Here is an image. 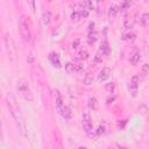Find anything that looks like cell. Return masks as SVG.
Wrapping results in <instances>:
<instances>
[{
    "instance_id": "obj_2",
    "label": "cell",
    "mask_w": 149,
    "mask_h": 149,
    "mask_svg": "<svg viewBox=\"0 0 149 149\" xmlns=\"http://www.w3.org/2000/svg\"><path fill=\"white\" fill-rule=\"evenodd\" d=\"M16 92L20 98H22L27 102H31L34 100V93L24 78H20L16 81Z\"/></svg>"
},
{
    "instance_id": "obj_27",
    "label": "cell",
    "mask_w": 149,
    "mask_h": 149,
    "mask_svg": "<svg viewBox=\"0 0 149 149\" xmlns=\"http://www.w3.org/2000/svg\"><path fill=\"white\" fill-rule=\"evenodd\" d=\"M142 74L143 76H147L148 74V64L147 63L143 64V66H142Z\"/></svg>"
},
{
    "instance_id": "obj_19",
    "label": "cell",
    "mask_w": 149,
    "mask_h": 149,
    "mask_svg": "<svg viewBox=\"0 0 149 149\" xmlns=\"http://www.w3.org/2000/svg\"><path fill=\"white\" fill-rule=\"evenodd\" d=\"M148 17H149L148 13H142V14L140 15V20H139L140 24H141V26H143V27H146V26L148 24V20H149Z\"/></svg>"
},
{
    "instance_id": "obj_8",
    "label": "cell",
    "mask_w": 149,
    "mask_h": 149,
    "mask_svg": "<svg viewBox=\"0 0 149 149\" xmlns=\"http://www.w3.org/2000/svg\"><path fill=\"white\" fill-rule=\"evenodd\" d=\"M52 97H54V105H55L56 109L58 111V109L64 105V102H63V99H62V95H61L59 91H58V90H54V94H52Z\"/></svg>"
},
{
    "instance_id": "obj_1",
    "label": "cell",
    "mask_w": 149,
    "mask_h": 149,
    "mask_svg": "<svg viewBox=\"0 0 149 149\" xmlns=\"http://www.w3.org/2000/svg\"><path fill=\"white\" fill-rule=\"evenodd\" d=\"M6 101H7V106L9 108V112L15 121V125L19 129V133L26 137L27 136V127H26V122H24V119H23V115H22V112H21V108L16 101V98L14 97V94L12 93H8L6 95Z\"/></svg>"
},
{
    "instance_id": "obj_14",
    "label": "cell",
    "mask_w": 149,
    "mask_h": 149,
    "mask_svg": "<svg viewBox=\"0 0 149 149\" xmlns=\"http://www.w3.org/2000/svg\"><path fill=\"white\" fill-rule=\"evenodd\" d=\"M118 12H119V7H118L116 5H112V6L109 7V9H108V19H109L111 21L114 20V19L116 17Z\"/></svg>"
},
{
    "instance_id": "obj_29",
    "label": "cell",
    "mask_w": 149,
    "mask_h": 149,
    "mask_svg": "<svg viewBox=\"0 0 149 149\" xmlns=\"http://www.w3.org/2000/svg\"><path fill=\"white\" fill-rule=\"evenodd\" d=\"M3 140V132H2V122H1V119H0V141Z\"/></svg>"
},
{
    "instance_id": "obj_16",
    "label": "cell",
    "mask_w": 149,
    "mask_h": 149,
    "mask_svg": "<svg viewBox=\"0 0 149 149\" xmlns=\"http://www.w3.org/2000/svg\"><path fill=\"white\" fill-rule=\"evenodd\" d=\"M87 105H88V107H90L91 109H97L98 106H99L98 99H97L95 97H91V98L88 99V101H87Z\"/></svg>"
},
{
    "instance_id": "obj_17",
    "label": "cell",
    "mask_w": 149,
    "mask_h": 149,
    "mask_svg": "<svg viewBox=\"0 0 149 149\" xmlns=\"http://www.w3.org/2000/svg\"><path fill=\"white\" fill-rule=\"evenodd\" d=\"M50 20H51V13H50L49 10L43 12V14H42V22H43V24H44V26L49 24Z\"/></svg>"
},
{
    "instance_id": "obj_18",
    "label": "cell",
    "mask_w": 149,
    "mask_h": 149,
    "mask_svg": "<svg viewBox=\"0 0 149 149\" xmlns=\"http://www.w3.org/2000/svg\"><path fill=\"white\" fill-rule=\"evenodd\" d=\"M77 61H85V59H87L88 58V52H87V50H85V49H81L78 54H77Z\"/></svg>"
},
{
    "instance_id": "obj_15",
    "label": "cell",
    "mask_w": 149,
    "mask_h": 149,
    "mask_svg": "<svg viewBox=\"0 0 149 149\" xmlns=\"http://www.w3.org/2000/svg\"><path fill=\"white\" fill-rule=\"evenodd\" d=\"M135 38H136V34L134 31H127V33H123L122 34V40H125V41L133 42Z\"/></svg>"
},
{
    "instance_id": "obj_24",
    "label": "cell",
    "mask_w": 149,
    "mask_h": 149,
    "mask_svg": "<svg viewBox=\"0 0 149 149\" xmlns=\"http://www.w3.org/2000/svg\"><path fill=\"white\" fill-rule=\"evenodd\" d=\"M132 3H133V0H123V2L121 3L120 9H121V10H126V9H128V8L132 6Z\"/></svg>"
},
{
    "instance_id": "obj_11",
    "label": "cell",
    "mask_w": 149,
    "mask_h": 149,
    "mask_svg": "<svg viewBox=\"0 0 149 149\" xmlns=\"http://www.w3.org/2000/svg\"><path fill=\"white\" fill-rule=\"evenodd\" d=\"M140 59H141V51L137 50V49L133 50V52H132L130 56H129V62H130L133 65H136V64L140 62Z\"/></svg>"
},
{
    "instance_id": "obj_5",
    "label": "cell",
    "mask_w": 149,
    "mask_h": 149,
    "mask_svg": "<svg viewBox=\"0 0 149 149\" xmlns=\"http://www.w3.org/2000/svg\"><path fill=\"white\" fill-rule=\"evenodd\" d=\"M83 129L90 136H92L94 134L93 125H92V120H91V114L88 112H84V114H83Z\"/></svg>"
},
{
    "instance_id": "obj_6",
    "label": "cell",
    "mask_w": 149,
    "mask_h": 149,
    "mask_svg": "<svg viewBox=\"0 0 149 149\" xmlns=\"http://www.w3.org/2000/svg\"><path fill=\"white\" fill-rule=\"evenodd\" d=\"M109 54V44L107 42V40H104L100 45H99V49L95 54V62H101L102 61V57L104 56H107Z\"/></svg>"
},
{
    "instance_id": "obj_20",
    "label": "cell",
    "mask_w": 149,
    "mask_h": 149,
    "mask_svg": "<svg viewBox=\"0 0 149 149\" xmlns=\"http://www.w3.org/2000/svg\"><path fill=\"white\" fill-rule=\"evenodd\" d=\"M105 91L108 93V94H113L115 92V84L114 83H107L105 85Z\"/></svg>"
},
{
    "instance_id": "obj_13",
    "label": "cell",
    "mask_w": 149,
    "mask_h": 149,
    "mask_svg": "<svg viewBox=\"0 0 149 149\" xmlns=\"http://www.w3.org/2000/svg\"><path fill=\"white\" fill-rule=\"evenodd\" d=\"M98 40V33L93 29V30H88V34H87V43L88 44H93L95 43V41Z\"/></svg>"
},
{
    "instance_id": "obj_3",
    "label": "cell",
    "mask_w": 149,
    "mask_h": 149,
    "mask_svg": "<svg viewBox=\"0 0 149 149\" xmlns=\"http://www.w3.org/2000/svg\"><path fill=\"white\" fill-rule=\"evenodd\" d=\"M19 33H20V36L22 37V40L24 42H29L31 40L30 26H29V22L24 15H21L19 19Z\"/></svg>"
},
{
    "instance_id": "obj_25",
    "label": "cell",
    "mask_w": 149,
    "mask_h": 149,
    "mask_svg": "<svg viewBox=\"0 0 149 149\" xmlns=\"http://www.w3.org/2000/svg\"><path fill=\"white\" fill-rule=\"evenodd\" d=\"M125 26H126V28H133V26H134V20L127 19L126 22H125Z\"/></svg>"
},
{
    "instance_id": "obj_31",
    "label": "cell",
    "mask_w": 149,
    "mask_h": 149,
    "mask_svg": "<svg viewBox=\"0 0 149 149\" xmlns=\"http://www.w3.org/2000/svg\"><path fill=\"white\" fill-rule=\"evenodd\" d=\"M48 1H52V0H48Z\"/></svg>"
},
{
    "instance_id": "obj_12",
    "label": "cell",
    "mask_w": 149,
    "mask_h": 149,
    "mask_svg": "<svg viewBox=\"0 0 149 149\" xmlns=\"http://www.w3.org/2000/svg\"><path fill=\"white\" fill-rule=\"evenodd\" d=\"M49 61H50V63H51L55 68H61V58H59L58 54H56V52H50V54H49Z\"/></svg>"
},
{
    "instance_id": "obj_23",
    "label": "cell",
    "mask_w": 149,
    "mask_h": 149,
    "mask_svg": "<svg viewBox=\"0 0 149 149\" xmlns=\"http://www.w3.org/2000/svg\"><path fill=\"white\" fill-rule=\"evenodd\" d=\"M65 71H66L68 73H73V72L76 71V64L69 62V63L65 65Z\"/></svg>"
},
{
    "instance_id": "obj_4",
    "label": "cell",
    "mask_w": 149,
    "mask_h": 149,
    "mask_svg": "<svg viewBox=\"0 0 149 149\" xmlns=\"http://www.w3.org/2000/svg\"><path fill=\"white\" fill-rule=\"evenodd\" d=\"M77 8L81 17H87L90 12L93 9V5L91 0H80V2L77 5Z\"/></svg>"
},
{
    "instance_id": "obj_21",
    "label": "cell",
    "mask_w": 149,
    "mask_h": 149,
    "mask_svg": "<svg viewBox=\"0 0 149 149\" xmlns=\"http://www.w3.org/2000/svg\"><path fill=\"white\" fill-rule=\"evenodd\" d=\"M71 19H72V21H74V22H78V21L81 19L80 13H79V10H78L77 7H76V8L73 9V12H72V14H71Z\"/></svg>"
},
{
    "instance_id": "obj_10",
    "label": "cell",
    "mask_w": 149,
    "mask_h": 149,
    "mask_svg": "<svg viewBox=\"0 0 149 149\" xmlns=\"http://www.w3.org/2000/svg\"><path fill=\"white\" fill-rule=\"evenodd\" d=\"M57 112H58L65 120H69V119L72 118V111H71V108H70L69 106H66V105H63Z\"/></svg>"
},
{
    "instance_id": "obj_7",
    "label": "cell",
    "mask_w": 149,
    "mask_h": 149,
    "mask_svg": "<svg viewBox=\"0 0 149 149\" xmlns=\"http://www.w3.org/2000/svg\"><path fill=\"white\" fill-rule=\"evenodd\" d=\"M139 85H140V77L137 74H134L130 80H129V85H128V88H129V92L132 93L133 97H136L137 94V90H139Z\"/></svg>"
},
{
    "instance_id": "obj_30",
    "label": "cell",
    "mask_w": 149,
    "mask_h": 149,
    "mask_svg": "<svg viewBox=\"0 0 149 149\" xmlns=\"http://www.w3.org/2000/svg\"><path fill=\"white\" fill-rule=\"evenodd\" d=\"M97 1H98V2H101V1H104V0H97Z\"/></svg>"
},
{
    "instance_id": "obj_26",
    "label": "cell",
    "mask_w": 149,
    "mask_h": 149,
    "mask_svg": "<svg viewBox=\"0 0 149 149\" xmlns=\"http://www.w3.org/2000/svg\"><path fill=\"white\" fill-rule=\"evenodd\" d=\"M105 129H106V128H105V126H104V125H100V126H99V128H98V130L95 132V134H97V135H101V134H104V133H105Z\"/></svg>"
},
{
    "instance_id": "obj_22",
    "label": "cell",
    "mask_w": 149,
    "mask_h": 149,
    "mask_svg": "<svg viewBox=\"0 0 149 149\" xmlns=\"http://www.w3.org/2000/svg\"><path fill=\"white\" fill-rule=\"evenodd\" d=\"M93 80H94V78H93L92 73H87V74L84 77V79H83V84H84V85H91V84L93 83Z\"/></svg>"
},
{
    "instance_id": "obj_9",
    "label": "cell",
    "mask_w": 149,
    "mask_h": 149,
    "mask_svg": "<svg viewBox=\"0 0 149 149\" xmlns=\"http://www.w3.org/2000/svg\"><path fill=\"white\" fill-rule=\"evenodd\" d=\"M109 76H111V69L107 68V66H105V68H102L100 70V72L98 74V81L99 83H102V81L107 80L109 78Z\"/></svg>"
},
{
    "instance_id": "obj_28",
    "label": "cell",
    "mask_w": 149,
    "mask_h": 149,
    "mask_svg": "<svg viewBox=\"0 0 149 149\" xmlns=\"http://www.w3.org/2000/svg\"><path fill=\"white\" fill-rule=\"evenodd\" d=\"M79 43H80V40H79V38H77V40H76V42H73V43H72V49H77V48H78V45H79Z\"/></svg>"
}]
</instances>
